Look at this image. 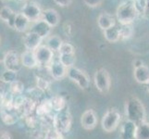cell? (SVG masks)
<instances>
[{"label":"cell","mask_w":149,"mask_h":139,"mask_svg":"<svg viewBox=\"0 0 149 139\" xmlns=\"http://www.w3.org/2000/svg\"><path fill=\"white\" fill-rule=\"evenodd\" d=\"M49 82L47 80H45L43 77H40V76H36V88L39 89L40 91L45 92L48 90L49 88Z\"/></svg>","instance_id":"34"},{"label":"cell","mask_w":149,"mask_h":139,"mask_svg":"<svg viewBox=\"0 0 149 139\" xmlns=\"http://www.w3.org/2000/svg\"><path fill=\"white\" fill-rule=\"evenodd\" d=\"M135 123L127 120L121 126L120 133V139H135Z\"/></svg>","instance_id":"16"},{"label":"cell","mask_w":149,"mask_h":139,"mask_svg":"<svg viewBox=\"0 0 149 139\" xmlns=\"http://www.w3.org/2000/svg\"><path fill=\"white\" fill-rule=\"evenodd\" d=\"M67 75H68L70 80L75 82L81 89L88 88V86L90 85V80L84 71L73 66V67H71V68L68 69Z\"/></svg>","instance_id":"6"},{"label":"cell","mask_w":149,"mask_h":139,"mask_svg":"<svg viewBox=\"0 0 149 139\" xmlns=\"http://www.w3.org/2000/svg\"><path fill=\"white\" fill-rule=\"evenodd\" d=\"M3 63L6 70L16 71V73H18L22 66L20 55H19L16 51H8L5 54Z\"/></svg>","instance_id":"7"},{"label":"cell","mask_w":149,"mask_h":139,"mask_svg":"<svg viewBox=\"0 0 149 139\" xmlns=\"http://www.w3.org/2000/svg\"><path fill=\"white\" fill-rule=\"evenodd\" d=\"M58 60L67 69L73 67L75 64V53L73 54H59Z\"/></svg>","instance_id":"29"},{"label":"cell","mask_w":149,"mask_h":139,"mask_svg":"<svg viewBox=\"0 0 149 139\" xmlns=\"http://www.w3.org/2000/svg\"><path fill=\"white\" fill-rule=\"evenodd\" d=\"M23 119H24L25 123H26V125L32 130L33 129H36L38 124L40 123V118L36 114L34 115L33 113H32V114H30V115L25 116Z\"/></svg>","instance_id":"31"},{"label":"cell","mask_w":149,"mask_h":139,"mask_svg":"<svg viewBox=\"0 0 149 139\" xmlns=\"http://www.w3.org/2000/svg\"><path fill=\"white\" fill-rule=\"evenodd\" d=\"M42 19L52 28L56 27L59 22V15L55 9L52 8H47L44 10L42 13Z\"/></svg>","instance_id":"19"},{"label":"cell","mask_w":149,"mask_h":139,"mask_svg":"<svg viewBox=\"0 0 149 139\" xmlns=\"http://www.w3.org/2000/svg\"><path fill=\"white\" fill-rule=\"evenodd\" d=\"M133 76L137 83L139 84H147L149 82V69L146 65H142L140 67L134 68Z\"/></svg>","instance_id":"20"},{"label":"cell","mask_w":149,"mask_h":139,"mask_svg":"<svg viewBox=\"0 0 149 139\" xmlns=\"http://www.w3.org/2000/svg\"><path fill=\"white\" fill-rule=\"evenodd\" d=\"M16 16H17V13H15L13 10L11 8H9L8 7L4 6L3 8L0 10V19L4 20L5 22H7V24L10 28H14Z\"/></svg>","instance_id":"21"},{"label":"cell","mask_w":149,"mask_h":139,"mask_svg":"<svg viewBox=\"0 0 149 139\" xmlns=\"http://www.w3.org/2000/svg\"><path fill=\"white\" fill-rule=\"evenodd\" d=\"M135 139H149V122H142L136 125Z\"/></svg>","instance_id":"25"},{"label":"cell","mask_w":149,"mask_h":139,"mask_svg":"<svg viewBox=\"0 0 149 139\" xmlns=\"http://www.w3.org/2000/svg\"><path fill=\"white\" fill-rule=\"evenodd\" d=\"M125 115L127 120L137 125L146 121V109L141 100L136 96L129 97L125 103Z\"/></svg>","instance_id":"1"},{"label":"cell","mask_w":149,"mask_h":139,"mask_svg":"<svg viewBox=\"0 0 149 139\" xmlns=\"http://www.w3.org/2000/svg\"><path fill=\"white\" fill-rule=\"evenodd\" d=\"M30 22H31L30 20L22 12L17 13L16 19H15V23H14V29L18 31V32H25L28 29Z\"/></svg>","instance_id":"24"},{"label":"cell","mask_w":149,"mask_h":139,"mask_svg":"<svg viewBox=\"0 0 149 139\" xmlns=\"http://www.w3.org/2000/svg\"><path fill=\"white\" fill-rule=\"evenodd\" d=\"M71 115L68 110H62L56 112V114L54 116V129L58 131L61 135L67 133L71 127Z\"/></svg>","instance_id":"3"},{"label":"cell","mask_w":149,"mask_h":139,"mask_svg":"<svg viewBox=\"0 0 149 139\" xmlns=\"http://www.w3.org/2000/svg\"><path fill=\"white\" fill-rule=\"evenodd\" d=\"M81 123L85 130H93L97 124L96 113L93 110H85L81 118Z\"/></svg>","instance_id":"10"},{"label":"cell","mask_w":149,"mask_h":139,"mask_svg":"<svg viewBox=\"0 0 149 139\" xmlns=\"http://www.w3.org/2000/svg\"><path fill=\"white\" fill-rule=\"evenodd\" d=\"M142 65H143V61H141V60H135L134 61V68H137V67H140Z\"/></svg>","instance_id":"42"},{"label":"cell","mask_w":149,"mask_h":139,"mask_svg":"<svg viewBox=\"0 0 149 139\" xmlns=\"http://www.w3.org/2000/svg\"><path fill=\"white\" fill-rule=\"evenodd\" d=\"M51 30H52V27L50 26L48 23H47L43 19H40L36 22H34L33 27H32V32L37 34L40 37L47 38L48 37V35L51 33Z\"/></svg>","instance_id":"13"},{"label":"cell","mask_w":149,"mask_h":139,"mask_svg":"<svg viewBox=\"0 0 149 139\" xmlns=\"http://www.w3.org/2000/svg\"><path fill=\"white\" fill-rule=\"evenodd\" d=\"M63 136L61 133H59L56 130H55L54 128L47 130L44 135L43 139H62Z\"/></svg>","instance_id":"35"},{"label":"cell","mask_w":149,"mask_h":139,"mask_svg":"<svg viewBox=\"0 0 149 139\" xmlns=\"http://www.w3.org/2000/svg\"><path fill=\"white\" fill-rule=\"evenodd\" d=\"M20 59H22V66L29 69H33L39 65L37 62L36 57H35L34 51H32V50L24 51V52L20 55Z\"/></svg>","instance_id":"15"},{"label":"cell","mask_w":149,"mask_h":139,"mask_svg":"<svg viewBox=\"0 0 149 139\" xmlns=\"http://www.w3.org/2000/svg\"><path fill=\"white\" fill-rule=\"evenodd\" d=\"M42 40V37H40L37 34L31 31V32L25 34V36L23 37V44L27 50L35 51L41 45Z\"/></svg>","instance_id":"11"},{"label":"cell","mask_w":149,"mask_h":139,"mask_svg":"<svg viewBox=\"0 0 149 139\" xmlns=\"http://www.w3.org/2000/svg\"><path fill=\"white\" fill-rule=\"evenodd\" d=\"M97 25H98L100 29L105 31L107 29H109L113 26H115L116 20L112 15L104 12L101 13L98 16V18H97Z\"/></svg>","instance_id":"18"},{"label":"cell","mask_w":149,"mask_h":139,"mask_svg":"<svg viewBox=\"0 0 149 139\" xmlns=\"http://www.w3.org/2000/svg\"><path fill=\"white\" fill-rule=\"evenodd\" d=\"M103 34H104V37L106 38L107 42L110 43L118 42L120 39V28L117 27L115 25V26H113L109 29L105 30L103 32Z\"/></svg>","instance_id":"23"},{"label":"cell","mask_w":149,"mask_h":139,"mask_svg":"<svg viewBox=\"0 0 149 139\" xmlns=\"http://www.w3.org/2000/svg\"><path fill=\"white\" fill-rule=\"evenodd\" d=\"M48 69H49V73L51 76H52L55 80L62 79L67 74V71H68V69H67L58 59L53 60L52 62H51V64L48 66Z\"/></svg>","instance_id":"12"},{"label":"cell","mask_w":149,"mask_h":139,"mask_svg":"<svg viewBox=\"0 0 149 139\" xmlns=\"http://www.w3.org/2000/svg\"><path fill=\"white\" fill-rule=\"evenodd\" d=\"M3 7H4V6H3V4H2V2H1V1H0V10H1V9L3 8Z\"/></svg>","instance_id":"44"},{"label":"cell","mask_w":149,"mask_h":139,"mask_svg":"<svg viewBox=\"0 0 149 139\" xmlns=\"http://www.w3.org/2000/svg\"><path fill=\"white\" fill-rule=\"evenodd\" d=\"M5 54H6V53H3V52H1V51H0V62H3V61H4Z\"/></svg>","instance_id":"43"},{"label":"cell","mask_w":149,"mask_h":139,"mask_svg":"<svg viewBox=\"0 0 149 139\" xmlns=\"http://www.w3.org/2000/svg\"><path fill=\"white\" fill-rule=\"evenodd\" d=\"M18 1H23V0H18Z\"/></svg>","instance_id":"47"},{"label":"cell","mask_w":149,"mask_h":139,"mask_svg":"<svg viewBox=\"0 0 149 139\" xmlns=\"http://www.w3.org/2000/svg\"><path fill=\"white\" fill-rule=\"evenodd\" d=\"M37 104L38 103L36 102V100L31 98L29 96H25L22 106L20 107V109L17 112L19 114L20 118H24L25 116L32 114V113H33V111H35Z\"/></svg>","instance_id":"14"},{"label":"cell","mask_w":149,"mask_h":139,"mask_svg":"<svg viewBox=\"0 0 149 139\" xmlns=\"http://www.w3.org/2000/svg\"><path fill=\"white\" fill-rule=\"evenodd\" d=\"M52 110H52V105H51V100L44 99L37 104L36 109H35V114L39 118H41L47 114H50Z\"/></svg>","instance_id":"22"},{"label":"cell","mask_w":149,"mask_h":139,"mask_svg":"<svg viewBox=\"0 0 149 139\" xmlns=\"http://www.w3.org/2000/svg\"><path fill=\"white\" fill-rule=\"evenodd\" d=\"M0 139H13V137L8 131H1L0 132Z\"/></svg>","instance_id":"40"},{"label":"cell","mask_w":149,"mask_h":139,"mask_svg":"<svg viewBox=\"0 0 149 139\" xmlns=\"http://www.w3.org/2000/svg\"><path fill=\"white\" fill-rule=\"evenodd\" d=\"M143 15L149 19V0H146V5L145 8V11H143Z\"/></svg>","instance_id":"41"},{"label":"cell","mask_w":149,"mask_h":139,"mask_svg":"<svg viewBox=\"0 0 149 139\" xmlns=\"http://www.w3.org/2000/svg\"><path fill=\"white\" fill-rule=\"evenodd\" d=\"M35 57H36L37 62L39 65L49 66L53 61L54 52L51 50L47 45H40L39 47L34 51Z\"/></svg>","instance_id":"9"},{"label":"cell","mask_w":149,"mask_h":139,"mask_svg":"<svg viewBox=\"0 0 149 139\" xmlns=\"http://www.w3.org/2000/svg\"><path fill=\"white\" fill-rule=\"evenodd\" d=\"M8 91L11 93L13 96H19L22 95L24 92V84L19 80L14 81L13 83L9 84V89Z\"/></svg>","instance_id":"30"},{"label":"cell","mask_w":149,"mask_h":139,"mask_svg":"<svg viewBox=\"0 0 149 139\" xmlns=\"http://www.w3.org/2000/svg\"><path fill=\"white\" fill-rule=\"evenodd\" d=\"M63 44V41L58 35H51L47 38V45L53 51V52H59L61 45Z\"/></svg>","instance_id":"26"},{"label":"cell","mask_w":149,"mask_h":139,"mask_svg":"<svg viewBox=\"0 0 149 139\" xmlns=\"http://www.w3.org/2000/svg\"><path fill=\"white\" fill-rule=\"evenodd\" d=\"M146 88H147V92L149 93V82L146 84Z\"/></svg>","instance_id":"45"},{"label":"cell","mask_w":149,"mask_h":139,"mask_svg":"<svg viewBox=\"0 0 149 139\" xmlns=\"http://www.w3.org/2000/svg\"><path fill=\"white\" fill-rule=\"evenodd\" d=\"M74 53V46L70 43H63L61 45L59 54H73Z\"/></svg>","instance_id":"36"},{"label":"cell","mask_w":149,"mask_h":139,"mask_svg":"<svg viewBox=\"0 0 149 139\" xmlns=\"http://www.w3.org/2000/svg\"><path fill=\"white\" fill-rule=\"evenodd\" d=\"M133 33L132 27L130 25H121L120 27V39L126 40L129 39Z\"/></svg>","instance_id":"33"},{"label":"cell","mask_w":149,"mask_h":139,"mask_svg":"<svg viewBox=\"0 0 149 139\" xmlns=\"http://www.w3.org/2000/svg\"><path fill=\"white\" fill-rule=\"evenodd\" d=\"M53 1L61 8H67L71 4V0H53Z\"/></svg>","instance_id":"39"},{"label":"cell","mask_w":149,"mask_h":139,"mask_svg":"<svg viewBox=\"0 0 149 139\" xmlns=\"http://www.w3.org/2000/svg\"><path fill=\"white\" fill-rule=\"evenodd\" d=\"M0 80L3 81L5 84H11L14 81L17 80V73L16 71L6 70L3 73V74L1 76V79Z\"/></svg>","instance_id":"32"},{"label":"cell","mask_w":149,"mask_h":139,"mask_svg":"<svg viewBox=\"0 0 149 139\" xmlns=\"http://www.w3.org/2000/svg\"><path fill=\"white\" fill-rule=\"evenodd\" d=\"M50 100H51V105H52V110L54 111L59 112V111L64 110L66 107V101L62 96H55Z\"/></svg>","instance_id":"27"},{"label":"cell","mask_w":149,"mask_h":139,"mask_svg":"<svg viewBox=\"0 0 149 139\" xmlns=\"http://www.w3.org/2000/svg\"><path fill=\"white\" fill-rule=\"evenodd\" d=\"M19 114L13 110H0V119L7 125H13L19 120Z\"/></svg>","instance_id":"17"},{"label":"cell","mask_w":149,"mask_h":139,"mask_svg":"<svg viewBox=\"0 0 149 139\" xmlns=\"http://www.w3.org/2000/svg\"><path fill=\"white\" fill-rule=\"evenodd\" d=\"M94 81L95 87L99 92L106 94L109 91L110 88V76L109 71L105 69H99L95 71L94 76Z\"/></svg>","instance_id":"5"},{"label":"cell","mask_w":149,"mask_h":139,"mask_svg":"<svg viewBox=\"0 0 149 139\" xmlns=\"http://www.w3.org/2000/svg\"><path fill=\"white\" fill-rule=\"evenodd\" d=\"M22 13L30 22H36L42 19V9L35 2H27L22 8Z\"/></svg>","instance_id":"8"},{"label":"cell","mask_w":149,"mask_h":139,"mask_svg":"<svg viewBox=\"0 0 149 139\" xmlns=\"http://www.w3.org/2000/svg\"><path fill=\"white\" fill-rule=\"evenodd\" d=\"M13 98H14V96L9 91H8L6 93V95L4 96L3 99H2L0 109H1L2 110H14Z\"/></svg>","instance_id":"28"},{"label":"cell","mask_w":149,"mask_h":139,"mask_svg":"<svg viewBox=\"0 0 149 139\" xmlns=\"http://www.w3.org/2000/svg\"><path fill=\"white\" fill-rule=\"evenodd\" d=\"M132 4H133V6H134V8L137 10L138 13H140V12L143 13L146 5V0H135Z\"/></svg>","instance_id":"37"},{"label":"cell","mask_w":149,"mask_h":139,"mask_svg":"<svg viewBox=\"0 0 149 139\" xmlns=\"http://www.w3.org/2000/svg\"><path fill=\"white\" fill-rule=\"evenodd\" d=\"M84 2L90 8H96L102 3V0H84Z\"/></svg>","instance_id":"38"},{"label":"cell","mask_w":149,"mask_h":139,"mask_svg":"<svg viewBox=\"0 0 149 139\" xmlns=\"http://www.w3.org/2000/svg\"><path fill=\"white\" fill-rule=\"evenodd\" d=\"M2 99H3L2 97H0V106H1V102H2Z\"/></svg>","instance_id":"46"},{"label":"cell","mask_w":149,"mask_h":139,"mask_svg":"<svg viewBox=\"0 0 149 139\" xmlns=\"http://www.w3.org/2000/svg\"><path fill=\"white\" fill-rule=\"evenodd\" d=\"M137 10L135 9L132 3L124 2L119 5L117 8L116 16L117 20L121 25H130L133 22V20L136 19Z\"/></svg>","instance_id":"2"},{"label":"cell","mask_w":149,"mask_h":139,"mask_svg":"<svg viewBox=\"0 0 149 139\" xmlns=\"http://www.w3.org/2000/svg\"><path fill=\"white\" fill-rule=\"evenodd\" d=\"M62 139H64V138H62Z\"/></svg>","instance_id":"48"},{"label":"cell","mask_w":149,"mask_h":139,"mask_svg":"<svg viewBox=\"0 0 149 139\" xmlns=\"http://www.w3.org/2000/svg\"><path fill=\"white\" fill-rule=\"evenodd\" d=\"M120 122V114L116 109H110L107 110L102 118L101 124L104 131L110 133L116 130Z\"/></svg>","instance_id":"4"}]
</instances>
